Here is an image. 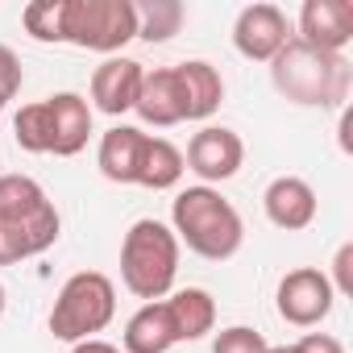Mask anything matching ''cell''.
Wrapping results in <instances>:
<instances>
[{
    "mask_svg": "<svg viewBox=\"0 0 353 353\" xmlns=\"http://www.w3.org/2000/svg\"><path fill=\"white\" fill-rule=\"evenodd\" d=\"M270 79L279 96L303 108H341L353 83V67L345 54H324L299 38H291L270 59Z\"/></svg>",
    "mask_w": 353,
    "mask_h": 353,
    "instance_id": "6da1fadb",
    "label": "cell"
},
{
    "mask_svg": "<svg viewBox=\"0 0 353 353\" xmlns=\"http://www.w3.org/2000/svg\"><path fill=\"white\" fill-rule=\"evenodd\" d=\"M170 233L179 237L192 254L208 258V262H225L241 250L245 241V225L241 212L216 192V188H183L170 204Z\"/></svg>",
    "mask_w": 353,
    "mask_h": 353,
    "instance_id": "7a4b0ae2",
    "label": "cell"
},
{
    "mask_svg": "<svg viewBox=\"0 0 353 353\" xmlns=\"http://www.w3.org/2000/svg\"><path fill=\"white\" fill-rule=\"evenodd\" d=\"M174 274H179V237L170 233V225L150 216L133 221L121 241V283L137 299L154 303L170 295Z\"/></svg>",
    "mask_w": 353,
    "mask_h": 353,
    "instance_id": "3957f363",
    "label": "cell"
},
{
    "mask_svg": "<svg viewBox=\"0 0 353 353\" xmlns=\"http://www.w3.org/2000/svg\"><path fill=\"white\" fill-rule=\"evenodd\" d=\"M117 316V287L108 274L100 270H79L63 283L54 307H50V332L59 341H92L96 332H104Z\"/></svg>",
    "mask_w": 353,
    "mask_h": 353,
    "instance_id": "277c9868",
    "label": "cell"
},
{
    "mask_svg": "<svg viewBox=\"0 0 353 353\" xmlns=\"http://www.w3.org/2000/svg\"><path fill=\"white\" fill-rule=\"evenodd\" d=\"M137 38V5L129 0H63V42L117 54Z\"/></svg>",
    "mask_w": 353,
    "mask_h": 353,
    "instance_id": "5b68a950",
    "label": "cell"
},
{
    "mask_svg": "<svg viewBox=\"0 0 353 353\" xmlns=\"http://www.w3.org/2000/svg\"><path fill=\"white\" fill-rule=\"evenodd\" d=\"M0 225L38 233L50 245L59 241V229H63L59 208L50 204L42 183L30 179V174H0Z\"/></svg>",
    "mask_w": 353,
    "mask_h": 353,
    "instance_id": "8992f818",
    "label": "cell"
},
{
    "mask_svg": "<svg viewBox=\"0 0 353 353\" xmlns=\"http://www.w3.org/2000/svg\"><path fill=\"white\" fill-rule=\"evenodd\" d=\"M332 299H336V295H332V283H328V274L316 270V266L287 270L283 283H279V295H274L279 316H283L287 324H295V328L320 324V320L332 312Z\"/></svg>",
    "mask_w": 353,
    "mask_h": 353,
    "instance_id": "52a82bcc",
    "label": "cell"
},
{
    "mask_svg": "<svg viewBox=\"0 0 353 353\" xmlns=\"http://www.w3.org/2000/svg\"><path fill=\"white\" fill-rule=\"evenodd\" d=\"M241 162H245V141L233 129H225V125H204L188 141V154H183V166L200 174L204 188L233 179V174L241 170Z\"/></svg>",
    "mask_w": 353,
    "mask_h": 353,
    "instance_id": "ba28073f",
    "label": "cell"
},
{
    "mask_svg": "<svg viewBox=\"0 0 353 353\" xmlns=\"http://www.w3.org/2000/svg\"><path fill=\"white\" fill-rule=\"evenodd\" d=\"M291 42V30H287V13L279 5H250L237 13V26H233V46L237 54L254 59V63H270L283 46Z\"/></svg>",
    "mask_w": 353,
    "mask_h": 353,
    "instance_id": "9c48e42d",
    "label": "cell"
},
{
    "mask_svg": "<svg viewBox=\"0 0 353 353\" xmlns=\"http://www.w3.org/2000/svg\"><path fill=\"white\" fill-rule=\"evenodd\" d=\"M299 42H307L324 54H341L353 42V5L349 0H303Z\"/></svg>",
    "mask_w": 353,
    "mask_h": 353,
    "instance_id": "30bf717a",
    "label": "cell"
},
{
    "mask_svg": "<svg viewBox=\"0 0 353 353\" xmlns=\"http://www.w3.org/2000/svg\"><path fill=\"white\" fill-rule=\"evenodd\" d=\"M141 79H145V67L133 63V59H104L96 71H92V104L108 117H121L137 104V92H141Z\"/></svg>",
    "mask_w": 353,
    "mask_h": 353,
    "instance_id": "8fae6325",
    "label": "cell"
},
{
    "mask_svg": "<svg viewBox=\"0 0 353 353\" xmlns=\"http://www.w3.org/2000/svg\"><path fill=\"white\" fill-rule=\"evenodd\" d=\"M262 208L270 216L274 229H287V233H299L316 221V192L307 179H299V174H279V179L266 188L262 196Z\"/></svg>",
    "mask_w": 353,
    "mask_h": 353,
    "instance_id": "7c38bea8",
    "label": "cell"
},
{
    "mask_svg": "<svg viewBox=\"0 0 353 353\" xmlns=\"http://www.w3.org/2000/svg\"><path fill=\"white\" fill-rule=\"evenodd\" d=\"M46 108H50V154L59 158L79 154L92 137V104L79 92H59L46 96Z\"/></svg>",
    "mask_w": 353,
    "mask_h": 353,
    "instance_id": "4fadbf2b",
    "label": "cell"
},
{
    "mask_svg": "<svg viewBox=\"0 0 353 353\" xmlns=\"http://www.w3.org/2000/svg\"><path fill=\"white\" fill-rule=\"evenodd\" d=\"M133 112H137L145 125H158V129L188 121V117H183V92H179V75H174V67L145 71Z\"/></svg>",
    "mask_w": 353,
    "mask_h": 353,
    "instance_id": "5bb4252c",
    "label": "cell"
},
{
    "mask_svg": "<svg viewBox=\"0 0 353 353\" xmlns=\"http://www.w3.org/2000/svg\"><path fill=\"white\" fill-rule=\"evenodd\" d=\"M174 75H179V92H183V117L188 121H208L221 100H225V79L212 63L192 59V63H174Z\"/></svg>",
    "mask_w": 353,
    "mask_h": 353,
    "instance_id": "9a60e30c",
    "label": "cell"
},
{
    "mask_svg": "<svg viewBox=\"0 0 353 353\" xmlns=\"http://www.w3.org/2000/svg\"><path fill=\"white\" fill-rule=\"evenodd\" d=\"M121 353H166L179 345V336H174V324H170V312H166V299H154V303H141L125 332H121Z\"/></svg>",
    "mask_w": 353,
    "mask_h": 353,
    "instance_id": "2e32d148",
    "label": "cell"
},
{
    "mask_svg": "<svg viewBox=\"0 0 353 353\" xmlns=\"http://www.w3.org/2000/svg\"><path fill=\"white\" fill-rule=\"evenodd\" d=\"M183 150L166 141V137H150L141 141V154H137V174H133V183L137 188H150V192H166L183 179Z\"/></svg>",
    "mask_w": 353,
    "mask_h": 353,
    "instance_id": "e0dca14e",
    "label": "cell"
},
{
    "mask_svg": "<svg viewBox=\"0 0 353 353\" xmlns=\"http://www.w3.org/2000/svg\"><path fill=\"white\" fill-rule=\"evenodd\" d=\"M141 141H145V133L133 129V125H112V129L100 137L96 162H100V174H104V179H112V183H133Z\"/></svg>",
    "mask_w": 353,
    "mask_h": 353,
    "instance_id": "ac0fdd59",
    "label": "cell"
},
{
    "mask_svg": "<svg viewBox=\"0 0 353 353\" xmlns=\"http://www.w3.org/2000/svg\"><path fill=\"white\" fill-rule=\"evenodd\" d=\"M166 312H170V324H174V336H179V341H200L216 324V299L204 287L174 291L166 299Z\"/></svg>",
    "mask_w": 353,
    "mask_h": 353,
    "instance_id": "d6986e66",
    "label": "cell"
},
{
    "mask_svg": "<svg viewBox=\"0 0 353 353\" xmlns=\"http://www.w3.org/2000/svg\"><path fill=\"white\" fill-rule=\"evenodd\" d=\"M13 137L26 154H50V108H46V100H34L13 117Z\"/></svg>",
    "mask_w": 353,
    "mask_h": 353,
    "instance_id": "ffe728a7",
    "label": "cell"
},
{
    "mask_svg": "<svg viewBox=\"0 0 353 353\" xmlns=\"http://www.w3.org/2000/svg\"><path fill=\"white\" fill-rule=\"evenodd\" d=\"M183 26V5L179 0H154V5L137 9V38L145 42H166Z\"/></svg>",
    "mask_w": 353,
    "mask_h": 353,
    "instance_id": "44dd1931",
    "label": "cell"
},
{
    "mask_svg": "<svg viewBox=\"0 0 353 353\" xmlns=\"http://www.w3.org/2000/svg\"><path fill=\"white\" fill-rule=\"evenodd\" d=\"M21 26L34 42H63V0H34V5H26Z\"/></svg>",
    "mask_w": 353,
    "mask_h": 353,
    "instance_id": "7402d4cb",
    "label": "cell"
},
{
    "mask_svg": "<svg viewBox=\"0 0 353 353\" xmlns=\"http://www.w3.org/2000/svg\"><path fill=\"white\" fill-rule=\"evenodd\" d=\"M46 250H50V241H42L38 233L13 229V225H0V266H13V262L38 258V254H46Z\"/></svg>",
    "mask_w": 353,
    "mask_h": 353,
    "instance_id": "603a6c76",
    "label": "cell"
},
{
    "mask_svg": "<svg viewBox=\"0 0 353 353\" xmlns=\"http://www.w3.org/2000/svg\"><path fill=\"white\" fill-rule=\"evenodd\" d=\"M266 349H270L266 336L250 324H233V328L216 332V341H212V353H266Z\"/></svg>",
    "mask_w": 353,
    "mask_h": 353,
    "instance_id": "cb8c5ba5",
    "label": "cell"
},
{
    "mask_svg": "<svg viewBox=\"0 0 353 353\" xmlns=\"http://www.w3.org/2000/svg\"><path fill=\"white\" fill-rule=\"evenodd\" d=\"M21 79H26L21 75V59L9 46H0V100H5V104L21 92Z\"/></svg>",
    "mask_w": 353,
    "mask_h": 353,
    "instance_id": "d4e9b609",
    "label": "cell"
},
{
    "mask_svg": "<svg viewBox=\"0 0 353 353\" xmlns=\"http://www.w3.org/2000/svg\"><path fill=\"white\" fill-rule=\"evenodd\" d=\"M332 295H353V241H345L332 258Z\"/></svg>",
    "mask_w": 353,
    "mask_h": 353,
    "instance_id": "484cf974",
    "label": "cell"
},
{
    "mask_svg": "<svg viewBox=\"0 0 353 353\" xmlns=\"http://www.w3.org/2000/svg\"><path fill=\"white\" fill-rule=\"evenodd\" d=\"M295 353H345V345L328 332H307L295 341Z\"/></svg>",
    "mask_w": 353,
    "mask_h": 353,
    "instance_id": "4316f807",
    "label": "cell"
},
{
    "mask_svg": "<svg viewBox=\"0 0 353 353\" xmlns=\"http://www.w3.org/2000/svg\"><path fill=\"white\" fill-rule=\"evenodd\" d=\"M71 353H121L117 345H108V341H100V336H92V341H79Z\"/></svg>",
    "mask_w": 353,
    "mask_h": 353,
    "instance_id": "83f0119b",
    "label": "cell"
},
{
    "mask_svg": "<svg viewBox=\"0 0 353 353\" xmlns=\"http://www.w3.org/2000/svg\"><path fill=\"white\" fill-rule=\"evenodd\" d=\"M266 353H295V345H270Z\"/></svg>",
    "mask_w": 353,
    "mask_h": 353,
    "instance_id": "f1b7e54d",
    "label": "cell"
},
{
    "mask_svg": "<svg viewBox=\"0 0 353 353\" xmlns=\"http://www.w3.org/2000/svg\"><path fill=\"white\" fill-rule=\"evenodd\" d=\"M0 316H5V283H0Z\"/></svg>",
    "mask_w": 353,
    "mask_h": 353,
    "instance_id": "f546056e",
    "label": "cell"
},
{
    "mask_svg": "<svg viewBox=\"0 0 353 353\" xmlns=\"http://www.w3.org/2000/svg\"><path fill=\"white\" fill-rule=\"evenodd\" d=\"M0 112H5V100H0Z\"/></svg>",
    "mask_w": 353,
    "mask_h": 353,
    "instance_id": "4dcf8cb0",
    "label": "cell"
}]
</instances>
